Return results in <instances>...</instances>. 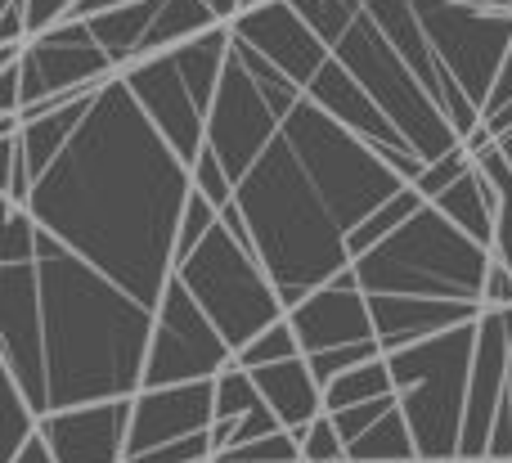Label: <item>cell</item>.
Masks as SVG:
<instances>
[{
	"label": "cell",
	"mask_w": 512,
	"mask_h": 463,
	"mask_svg": "<svg viewBox=\"0 0 512 463\" xmlns=\"http://www.w3.org/2000/svg\"><path fill=\"white\" fill-rule=\"evenodd\" d=\"M194 171L144 117L122 72L95 95V108L36 180L32 221L68 252L158 311L176 279L180 221Z\"/></svg>",
	"instance_id": "obj_1"
},
{
	"label": "cell",
	"mask_w": 512,
	"mask_h": 463,
	"mask_svg": "<svg viewBox=\"0 0 512 463\" xmlns=\"http://www.w3.org/2000/svg\"><path fill=\"white\" fill-rule=\"evenodd\" d=\"M405 189L369 140L301 95L270 149L239 180L234 207L283 306L297 311L310 293L351 270V234Z\"/></svg>",
	"instance_id": "obj_2"
},
{
	"label": "cell",
	"mask_w": 512,
	"mask_h": 463,
	"mask_svg": "<svg viewBox=\"0 0 512 463\" xmlns=\"http://www.w3.org/2000/svg\"><path fill=\"white\" fill-rule=\"evenodd\" d=\"M36 275L50 414L99 401H135L144 392L153 311L45 230Z\"/></svg>",
	"instance_id": "obj_3"
},
{
	"label": "cell",
	"mask_w": 512,
	"mask_h": 463,
	"mask_svg": "<svg viewBox=\"0 0 512 463\" xmlns=\"http://www.w3.org/2000/svg\"><path fill=\"white\" fill-rule=\"evenodd\" d=\"M292 9L315 27L319 41L333 50V59L369 90V99L391 117L400 140H405L427 167L450 158L454 149H463L459 131H454L450 117L441 113L432 90L400 59L396 45L378 32V23L364 14L360 0H292Z\"/></svg>",
	"instance_id": "obj_4"
},
{
	"label": "cell",
	"mask_w": 512,
	"mask_h": 463,
	"mask_svg": "<svg viewBox=\"0 0 512 463\" xmlns=\"http://www.w3.org/2000/svg\"><path fill=\"white\" fill-rule=\"evenodd\" d=\"M490 261L495 252L486 243L468 239L459 225L445 221L427 203L414 221L400 225L373 252H364L351 270L369 297H427V302L481 306Z\"/></svg>",
	"instance_id": "obj_5"
},
{
	"label": "cell",
	"mask_w": 512,
	"mask_h": 463,
	"mask_svg": "<svg viewBox=\"0 0 512 463\" xmlns=\"http://www.w3.org/2000/svg\"><path fill=\"white\" fill-rule=\"evenodd\" d=\"M230 45L234 32L216 27L198 41H185L167 54H153V59L122 68L126 90L135 95L144 117L158 126V135L176 149V158L185 167H194L207 149V122H212L216 95H221Z\"/></svg>",
	"instance_id": "obj_6"
},
{
	"label": "cell",
	"mask_w": 512,
	"mask_h": 463,
	"mask_svg": "<svg viewBox=\"0 0 512 463\" xmlns=\"http://www.w3.org/2000/svg\"><path fill=\"white\" fill-rule=\"evenodd\" d=\"M477 324H463V329H450L441 338H427L418 347L387 356L391 378H396L400 414H405L409 432H414V446L423 463H454L463 450L472 360H477Z\"/></svg>",
	"instance_id": "obj_7"
},
{
	"label": "cell",
	"mask_w": 512,
	"mask_h": 463,
	"mask_svg": "<svg viewBox=\"0 0 512 463\" xmlns=\"http://www.w3.org/2000/svg\"><path fill=\"white\" fill-rule=\"evenodd\" d=\"M176 279L189 288L203 315L216 324L230 351L239 356L248 342H256L265 329H274L279 320H288L274 279L265 275L261 257L243 239H234L225 230V221L198 243L194 257H185L176 266Z\"/></svg>",
	"instance_id": "obj_8"
},
{
	"label": "cell",
	"mask_w": 512,
	"mask_h": 463,
	"mask_svg": "<svg viewBox=\"0 0 512 463\" xmlns=\"http://www.w3.org/2000/svg\"><path fill=\"white\" fill-rule=\"evenodd\" d=\"M18 68H23V113H18L23 122H36V117L59 113V108L95 95L122 72L95 45L90 23H81V18H68V23L32 36Z\"/></svg>",
	"instance_id": "obj_9"
},
{
	"label": "cell",
	"mask_w": 512,
	"mask_h": 463,
	"mask_svg": "<svg viewBox=\"0 0 512 463\" xmlns=\"http://www.w3.org/2000/svg\"><path fill=\"white\" fill-rule=\"evenodd\" d=\"M234 365L230 342L216 333V324L203 315V306L189 297L180 279H171L153 311V342L144 365V392L185 383H216Z\"/></svg>",
	"instance_id": "obj_10"
},
{
	"label": "cell",
	"mask_w": 512,
	"mask_h": 463,
	"mask_svg": "<svg viewBox=\"0 0 512 463\" xmlns=\"http://www.w3.org/2000/svg\"><path fill=\"white\" fill-rule=\"evenodd\" d=\"M0 369L23 387L32 410L45 419L50 414V392H45V329L36 261L0 266Z\"/></svg>",
	"instance_id": "obj_11"
},
{
	"label": "cell",
	"mask_w": 512,
	"mask_h": 463,
	"mask_svg": "<svg viewBox=\"0 0 512 463\" xmlns=\"http://www.w3.org/2000/svg\"><path fill=\"white\" fill-rule=\"evenodd\" d=\"M508 365H512V311H486L477 324V360L468 387V423H463L459 459H490L499 414L508 401Z\"/></svg>",
	"instance_id": "obj_12"
},
{
	"label": "cell",
	"mask_w": 512,
	"mask_h": 463,
	"mask_svg": "<svg viewBox=\"0 0 512 463\" xmlns=\"http://www.w3.org/2000/svg\"><path fill=\"white\" fill-rule=\"evenodd\" d=\"M230 32L239 36V41H248L256 54H265V59L301 90H306L310 81L324 72V63L333 59V50H328V45L319 41L315 27L292 9V0H270L265 9L239 14L230 23Z\"/></svg>",
	"instance_id": "obj_13"
},
{
	"label": "cell",
	"mask_w": 512,
	"mask_h": 463,
	"mask_svg": "<svg viewBox=\"0 0 512 463\" xmlns=\"http://www.w3.org/2000/svg\"><path fill=\"white\" fill-rule=\"evenodd\" d=\"M288 324L301 342V356H319L333 347H364L378 342L373 333V311H369V293L360 288L355 270L337 275L328 288L310 293L297 311H288Z\"/></svg>",
	"instance_id": "obj_14"
},
{
	"label": "cell",
	"mask_w": 512,
	"mask_h": 463,
	"mask_svg": "<svg viewBox=\"0 0 512 463\" xmlns=\"http://www.w3.org/2000/svg\"><path fill=\"white\" fill-rule=\"evenodd\" d=\"M216 428V383H185V387H158L140 392L131 401V446L126 459L149 455L171 441L198 437Z\"/></svg>",
	"instance_id": "obj_15"
},
{
	"label": "cell",
	"mask_w": 512,
	"mask_h": 463,
	"mask_svg": "<svg viewBox=\"0 0 512 463\" xmlns=\"http://www.w3.org/2000/svg\"><path fill=\"white\" fill-rule=\"evenodd\" d=\"M41 441L59 463H126L131 401H99L41 419Z\"/></svg>",
	"instance_id": "obj_16"
},
{
	"label": "cell",
	"mask_w": 512,
	"mask_h": 463,
	"mask_svg": "<svg viewBox=\"0 0 512 463\" xmlns=\"http://www.w3.org/2000/svg\"><path fill=\"white\" fill-rule=\"evenodd\" d=\"M369 311L373 333H378L387 356L418 347L427 338H441L450 329H463V324H477L486 315L481 306L468 302H427V297H369Z\"/></svg>",
	"instance_id": "obj_17"
},
{
	"label": "cell",
	"mask_w": 512,
	"mask_h": 463,
	"mask_svg": "<svg viewBox=\"0 0 512 463\" xmlns=\"http://www.w3.org/2000/svg\"><path fill=\"white\" fill-rule=\"evenodd\" d=\"M306 95H310V104H319L328 117H333V122H342L351 135L369 140L378 153L382 149H409V144L400 140V131L391 126V117L373 104L369 90H364L337 59L324 63V72H319V77L306 86ZM409 153H414V149H409Z\"/></svg>",
	"instance_id": "obj_18"
},
{
	"label": "cell",
	"mask_w": 512,
	"mask_h": 463,
	"mask_svg": "<svg viewBox=\"0 0 512 463\" xmlns=\"http://www.w3.org/2000/svg\"><path fill=\"white\" fill-rule=\"evenodd\" d=\"M256 387H261V401L274 410V419L283 428H310L315 419H324V383L310 374V360H283V365L270 369H256Z\"/></svg>",
	"instance_id": "obj_19"
},
{
	"label": "cell",
	"mask_w": 512,
	"mask_h": 463,
	"mask_svg": "<svg viewBox=\"0 0 512 463\" xmlns=\"http://www.w3.org/2000/svg\"><path fill=\"white\" fill-rule=\"evenodd\" d=\"M436 212L445 216V221H454L468 239H477V243H495V216H499V189L490 185V176L472 162L468 167V176L463 180H454L450 189H445L441 198H436Z\"/></svg>",
	"instance_id": "obj_20"
},
{
	"label": "cell",
	"mask_w": 512,
	"mask_h": 463,
	"mask_svg": "<svg viewBox=\"0 0 512 463\" xmlns=\"http://www.w3.org/2000/svg\"><path fill=\"white\" fill-rule=\"evenodd\" d=\"M216 27H225V23L216 18L212 0H162L158 18H153V27L144 32V41H140V50H135L131 63L153 59V54H167L185 41H198V36L216 32ZM131 63H126V68H131Z\"/></svg>",
	"instance_id": "obj_21"
},
{
	"label": "cell",
	"mask_w": 512,
	"mask_h": 463,
	"mask_svg": "<svg viewBox=\"0 0 512 463\" xmlns=\"http://www.w3.org/2000/svg\"><path fill=\"white\" fill-rule=\"evenodd\" d=\"M346 463H423L414 446V432H409L405 414L391 410L387 419H378L360 441L346 446Z\"/></svg>",
	"instance_id": "obj_22"
},
{
	"label": "cell",
	"mask_w": 512,
	"mask_h": 463,
	"mask_svg": "<svg viewBox=\"0 0 512 463\" xmlns=\"http://www.w3.org/2000/svg\"><path fill=\"white\" fill-rule=\"evenodd\" d=\"M387 396H396V378H391V360L378 356V360H369V365L342 374L337 383H328L324 387V410L342 414V410H355V405L387 401Z\"/></svg>",
	"instance_id": "obj_23"
},
{
	"label": "cell",
	"mask_w": 512,
	"mask_h": 463,
	"mask_svg": "<svg viewBox=\"0 0 512 463\" xmlns=\"http://www.w3.org/2000/svg\"><path fill=\"white\" fill-rule=\"evenodd\" d=\"M472 162H477V167L490 176V185L499 189V216H495V243H490V252H495V261H504L512 270V167H508L504 153H499V144Z\"/></svg>",
	"instance_id": "obj_24"
},
{
	"label": "cell",
	"mask_w": 512,
	"mask_h": 463,
	"mask_svg": "<svg viewBox=\"0 0 512 463\" xmlns=\"http://www.w3.org/2000/svg\"><path fill=\"white\" fill-rule=\"evenodd\" d=\"M0 387H5V455H0V463H9L27 441L36 437V432H41V414L32 410V401L23 396V387H18L5 369H0Z\"/></svg>",
	"instance_id": "obj_25"
},
{
	"label": "cell",
	"mask_w": 512,
	"mask_h": 463,
	"mask_svg": "<svg viewBox=\"0 0 512 463\" xmlns=\"http://www.w3.org/2000/svg\"><path fill=\"white\" fill-rule=\"evenodd\" d=\"M261 387H256V378L248 374V369H239V365H230L221 378H216V423L221 419H230V423H239V419H248L252 410H261Z\"/></svg>",
	"instance_id": "obj_26"
},
{
	"label": "cell",
	"mask_w": 512,
	"mask_h": 463,
	"mask_svg": "<svg viewBox=\"0 0 512 463\" xmlns=\"http://www.w3.org/2000/svg\"><path fill=\"white\" fill-rule=\"evenodd\" d=\"M301 356V342L297 333H292L288 320H279L274 329H265L256 342H248V347L234 356V365L248 369V374H256V369H270V365H283V360H297Z\"/></svg>",
	"instance_id": "obj_27"
},
{
	"label": "cell",
	"mask_w": 512,
	"mask_h": 463,
	"mask_svg": "<svg viewBox=\"0 0 512 463\" xmlns=\"http://www.w3.org/2000/svg\"><path fill=\"white\" fill-rule=\"evenodd\" d=\"M292 437L301 446V463H346V441L337 432L333 414L315 419L310 428H292Z\"/></svg>",
	"instance_id": "obj_28"
},
{
	"label": "cell",
	"mask_w": 512,
	"mask_h": 463,
	"mask_svg": "<svg viewBox=\"0 0 512 463\" xmlns=\"http://www.w3.org/2000/svg\"><path fill=\"white\" fill-rule=\"evenodd\" d=\"M216 225H221V207L216 203H207L203 194H189V207H185V221H180V252H176V266L185 257H194L198 252V243L207 239V234L216 230Z\"/></svg>",
	"instance_id": "obj_29"
},
{
	"label": "cell",
	"mask_w": 512,
	"mask_h": 463,
	"mask_svg": "<svg viewBox=\"0 0 512 463\" xmlns=\"http://www.w3.org/2000/svg\"><path fill=\"white\" fill-rule=\"evenodd\" d=\"M189 171H194V189L207 198V203H216L221 212L234 203V180H230V171L221 167V158H216L212 149H203V158H198Z\"/></svg>",
	"instance_id": "obj_30"
},
{
	"label": "cell",
	"mask_w": 512,
	"mask_h": 463,
	"mask_svg": "<svg viewBox=\"0 0 512 463\" xmlns=\"http://www.w3.org/2000/svg\"><path fill=\"white\" fill-rule=\"evenodd\" d=\"M468 167H472V153L468 149H454L450 158H441V162H432V167L423 171V176H418V194L427 198V203H436V198L445 194V189L454 185V180H463L468 176Z\"/></svg>",
	"instance_id": "obj_31"
},
{
	"label": "cell",
	"mask_w": 512,
	"mask_h": 463,
	"mask_svg": "<svg viewBox=\"0 0 512 463\" xmlns=\"http://www.w3.org/2000/svg\"><path fill=\"white\" fill-rule=\"evenodd\" d=\"M212 459H216L212 432H198V437L171 441V446H158V450H149V455H135L126 463H212Z\"/></svg>",
	"instance_id": "obj_32"
},
{
	"label": "cell",
	"mask_w": 512,
	"mask_h": 463,
	"mask_svg": "<svg viewBox=\"0 0 512 463\" xmlns=\"http://www.w3.org/2000/svg\"><path fill=\"white\" fill-rule=\"evenodd\" d=\"M391 410H400V396H387V401H369V405H355V410H342V414H333V423H337V432H342V441L351 446V441H360L378 419H387Z\"/></svg>",
	"instance_id": "obj_33"
},
{
	"label": "cell",
	"mask_w": 512,
	"mask_h": 463,
	"mask_svg": "<svg viewBox=\"0 0 512 463\" xmlns=\"http://www.w3.org/2000/svg\"><path fill=\"white\" fill-rule=\"evenodd\" d=\"M81 0H23V14H27V36H41L50 27L68 23L77 14Z\"/></svg>",
	"instance_id": "obj_34"
},
{
	"label": "cell",
	"mask_w": 512,
	"mask_h": 463,
	"mask_svg": "<svg viewBox=\"0 0 512 463\" xmlns=\"http://www.w3.org/2000/svg\"><path fill=\"white\" fill-rule=\"evenodd\" d=\"M274 432H283V423L274 419V410H270V405H261V410H252L248 419H239V428H234L230 450L252 446V441H265V437H274Z\"/></svg>",
	"instance_id": "obj_35"
},
{
	"label": "cell",
	"mask_w": 512,
	"mask_h": 463,
	"mask_svg": "<svg viewBox=\"0 0 512 463\" xmlns=\"http://www.w3.org/2000/svg\"><path fill=\"white\" fill-rule=\"evenodd\" d=\"M481 306H486V311H512V270L504 266V261H490Z\"/></svg>",
	"instance_id": "obj_36"
},
{
	"label": "cell",
	"mask_w": 512,
	"mask_h": 463,
	"mask_svg": "<svg viewBox=\"0 0 512 463\" xmlns=\"http://www.w3.org/2000/svg\"><path fill=\"white\" fill-rule=\"evenodd\" d=\"M490 459H512V365H508V401H504V414H499L495 441H490Z\"/></svg>",
	"instance_id": "obj_37"
},
{
	"label": "cell",
	"mask_w": 512,
	"mask_h": 463,
	"mask_svg": "<svg viewBox=\"0 0 512 463\" xmlns=\"http://www.w3.org/2000/svg\"><path fill=\"white\" fill-rule=\"evenodd\" d=\"M504 108H512V50H508V59H504V72H499V81H495V95H490V104H486V117L481 122H490V117H499Z\"/></svg>",
	"instance_id": "obj_38"
},
{
	"label": "cell",
	"mask_w": 512,
	"mask_h": 463,
	"mask_svg": "<svg viewBox=\"0 0 512 463\" xmlns=\"http://www.w3.org/2000/svg\"><path fill=\"white\" fill-rule=\"evenodd\" d=\"M9 463H59V459L50 455V446H45V441H41V432H36V437L27 441V446L18 450V455L9 459Z\"/></svg>",
	"instance_id": "obj_39"
},
{
	"label": "cell",
	"mask_w": 512,
	"mask_h": 463,
	"mask_svg": "<svg viewBox=\"0 0 512 463\" xmlns=\"http://www.w3.org/2000/svg\"><path fill=\"white\" fill-rule=\"evenodd\" d=\"M126 5H140V0H81L72 18H95V14H108V9H126Z\"/></svg>",
	"instance_id": "obj_40"
},
{
	"label": "cell",
	"mask_w": 512,
	"mask_h": 463,
	"mask_svg": "<svg viewBox=\"0 0 512 463\" xmlns=\"http://www.w3.org/2000/svg\"><path fill=\"white\" fill-rule=\"evenodd\" d=\"M212 9H216V18H221L225 27H230L234 18H239V0H212Z\"/></svg>",
	"instance_id": "obj_41"
},
{
	"label": "cell",
	"mask_w": 512,
	"mask_h": 463,
	"mask_svg": "<svg viewBox=\"0 0 512 463\" xmlns=\"http://www.w3.org/2000/svg\"><path fill=\"white\" fill-rule=\"evenodd\" d=\"M499 153H504V158H508V167H512V131L504 135V140H499Z\"/></svg>",
	"instance_id": "obj_42"
},
{
	"label": "cell",
	"mask_w": 512,
	"mask_h": 463,
	"mask_svg": "<svg viewBox=\"0 0 512 463\" xmlns=\"http://www.w3.org/2000/svg\"><path fill=\"white\" fill-rule=\"evenodd\" d=\"M486 463H512V459H486Z\"/></svg>",
	"instance_id": "obj_43"
},
{
	"label": "cell",
	"mask_w": 512,
	"mask_h": 463,
	"mask_svg": "<svg viewBox=\"0 0 512 463\" xmlns=\"http://www.w3.org/2000/svg\"><path fill=\"white\" fill-rule=\"evenodd\" d=\"M459 463H477V459H459Z\"/></svg>",
	"instance_id": "obj_44"
},
{
	"label": "cell",
	"mask_w": 512,
	"mask_h": 463,
	"mask_svg": "<svg viewBox=\"0 0 512 463\" xmlns=\"http://www.w3.org/2000/svg\"><path fill=\"white\" fill-rule=\"evenodd\" d=\"M212 463H230V459H212Z\"/></svg>",
	"instance_id": "obj_45"
}]
</instances>
